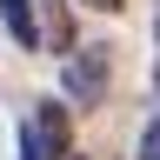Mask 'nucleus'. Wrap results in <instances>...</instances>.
I'll return each mask as SVG.
<instances>
[{
	"label": "nucleus",
	"mask_w": 160,
	"mask_h": 160,
	"mask_svg": "<svg viewBox=\"0 0 160 160\" xmlns=\"http://www.w3.org/2000/svg\"><path fill=\"white\" fill-rule=\"evenodd\" d=\"M113 87V47L107 40H73V53H60V100L67 107H100Z\"/></svg>",
	"instance_id": "f257e3e1"
},
{
	"label": "nucleus",
	"mask_w": 160,
	"mask_h": 160,
	"mask_svg": "<svg viewBox=\"0 0 160 160\" xmlns=\"http://www.w3.org/2000/svg\"><path fill=\"white\" fill-rule=\"evenodd\" d=\"M73 140H67V100H40L33 120L20 127V160H67Z\"/></svg>",
	"instance_id": "f03ea898"
},
{
	"label": "nucleus",
	"mask_w": 160,
	"mask_h": 160,
	"mask_svg": "<svg viewBox=\"0 0 160 160\" xmlns=\"http://www.w3.org/2000/svg\"><path fill=\"white\" fill-rule=\"evenodd\" d=\"M33 20L47 53H73V0H33Z\"/></svg>",
	"instance_id": "7ed1b4c3"
},
{
	"label": "nucleus",
	"mask_w": 160,
	"mask_h": 160,
	"mask_svg": "<svg viewBox=\"0 0 160 160\" xmlns=\"http://www.w3.org/2000/svg\"><path fill=\"white\" fill-rule=\"evenodd\" d=\"M0 20L20 47H40V20H33V0H0Z\"/></svg>",
	"instance_id": "20e7f679"
},
{
	"label": "nucleus",
	"mask_w": 160,
	"mask_h": 160,
	"mask_svg": "<svg viewBox=\"0 0 160 160\" xmlns=\"http://www.w3.org/2000/svg\"><path fill=\"white\" fill-rule=\"evenodd\" d=\"M153 100H160V0H153Z\"/></svg>",
	"instance_id": "39448f33"
},
{
	"label": "nucleus",
	"mask_w": 160,
	"mask_h": 160,
	"mask_svg": "<svg viewBox=\"0 0 160 160\" xmlns=\"http://www.w3.org/2000/svg\"><path fill=\"white\" fill-rule=\"evenodd\" d=\"M87 7H100V13H120V0H87Z\"/></svg>",
	"instance_id": "423d86ee"
},
{
	"label": "nucleus",
	"mask_w": 160,
	"mask_h": 160,
	"mask_svg": "<svg viewBox=\"0 0 160 160\" xmlns=\"http://www.w3.org/2000/svg\"><path fill=\"white\" fill-rule=\"evenodd\" d=\"M67 160H87V153H67Z\"/></svg>",
	"instance_id": "0eeeda50"
}]
</instances>
